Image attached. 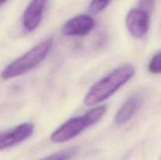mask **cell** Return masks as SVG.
<instances>
[{"mask_svg":"<svg viewBox=\"0 0 161 160\" xmlns=\"http://www.w3.org/2000/svg\"><path fill=\"white\" fill-rule=\"evenodd\" d=\"M126 25L134 37H143L149 28V14L141 9H132L127 14Z\"/></svg>","mask_w":161,"mask_h":160,"instance_id":"obj_6","label":"cell"},{"mask_svg":"<svg viewBox=\"0 0 161 160\" xmlns=\"http://www.w3.org/2000/svg\"><path fill=\"white\" fill-rule=\"evenodd\" d=\"M48 0H31L23 15V26L27 31H35L42 20Z\"/></svg>","mask_w":161,"mask_h":160,"instance_id":"obj_7","label":"cell"},{"mask_svg":"<svg viewBox=\"0 0 161 160\" xmlns=\"http://www.w3.org/2000/svg\"><path fill=\"white\" fill-rule=\"evenodd\" d=\"M34 125L30 122L20 124L15 128L0 133V151L9 148L26 141L33 134Z\"/></svg>","mask_w":161,"mask_h":160,"instance_id":"obj_4","label":"cell"},{"mask_svg":"<svg viewBox=\"0 0 161 160\" xmlns=\"http://www.w3.org/2000/svg\"><path fill=\"white\" fill-rule=\"evenodd\" d=\"M135 72V69L131 64H125L114 69L107 76L93 85L85 97L84 104L91 106L107 100L125 85L134 76Z\"/></svg>","mask_w":161,"mask_h":160,"instance_id":"obj_1","label":"cell"},{"mask_svg":"<svg viewBox=\"0 0 161 160\" xmlns=\"http://www.w3.org/2000/svg\"><path fill=\"white\" fill-rule=\"evenodd\" d=\"M53 45V40L48 39L38 44L25 54L8 64L1 72L5 80L16 78L37 67L47 57Z\"/></svg>","mask_w":161,"mask_h":160,"instance_id":"obj_2","label":"cell"},{"mask_svg":"<svg viewBox=\"0 0 161 160\" xmlns=\"http://www.w3.org/2000/svg\"><path fill=\"white\" fill-rule=\"evenodd\" d=\"M148 70L152 74H160L161 72V53H156L149 62Z\"/></svg>","mask_w":161,"mask_h":160,"instance_id":"obj_11","label":"cell"},{"mask_svg":"<svg viewBox=\"0 0 161 160\" xmlns=\"http://www.w3.org/2000/svg\"><path fill=\"white\" fill-rule=\"evenodd\" d=\"M140 104L141 97L138 94H135L127 99L116 112L114 118L115 122L118 125H123L128 122L138 111Z\"/></svg>","mask_w":161,"mask_h":160,"instance_id":"obj_8","label":"cell"},{"mask_svg":"<svg viewBox=\"0 0 161 160\" xmlns=\"http://www.w3.org/2000/svg\"><path fill=\"white\" fill-rule=\"evenodd\" d=\"M106 111V106L96 107L83 115L69 119L52 133L50 139L54 143H64L73 139L85 129L100 121Z\"/></svg>","mask_w":161,"mask_h":160,"instance_id":"obj_3","label":"cell"},{"mask_svg":"<svg viewBox=\"0 0 161 160\" xmlns=\"http://www.w3.org/2000/svg\"><path fill=\"white\" fill-rule=\"evenodd\" d=\"M153 3L154 0H141L140 1V9L149 13L153 9Z\"/></svg>","mask_w":161,"mask_h":160,"instance_id":"obj_12","label":"cell"},{"mask_svg":"<svg viewBox=\"0 0 161 160\" xmlns=\"http://www.w3.org/2000/svg\"><path fill=\"white\" fill-rule=\"evenodd\" d=\"M111 0H91L88 9L92 13H97L102 12L109 4Z\"/></svg>","mask_w":161,"mask_h":160,"instance_id":"obj_10","label":"cell"},{"mask_svg":"<svg viewBox=\"0 0 161 160\" xmlns=\"http://www.w3.org/2000/svg\"><path fill=\"white\" fill-rule=\"evenodd\" d=\"M95 22L90 15L81 14L68 20L62 27L61 32L66 36H84L94 28Z\"/></svg>","mask_w":161,"mask_h":160,"instance_id":"obj_5","label":"cell"},{"mask_svg":"<svg viewBox=\"0 0 161 160\" xmlns=\"http://www.w3.org/2000/svg\"><path fill=\"white\" fill-rule=\"evenodd\" d=\"M76 153L77 148L72 147V148L66 149L62 152H58V153H55L48 157H46L42 160H71Z\"/></svg>","mask_w":161,"mask_h":160,"instance_id":"obj_9","label":"cell"},{"mask_svg":"<svg viewBox=\"0 0 161 160\" xmlns=\"http://www.w3.org/2000/svg\"><path fill=\"white\" fill-rule=\"evenodd\" d=\"M7 1L8 0H0V6H3V5L4 4V3H6Z\"/></svg>","mask_w":161,"mask_h":160,"instance_id":"obj_13","label":"cell"}]
</instances>
